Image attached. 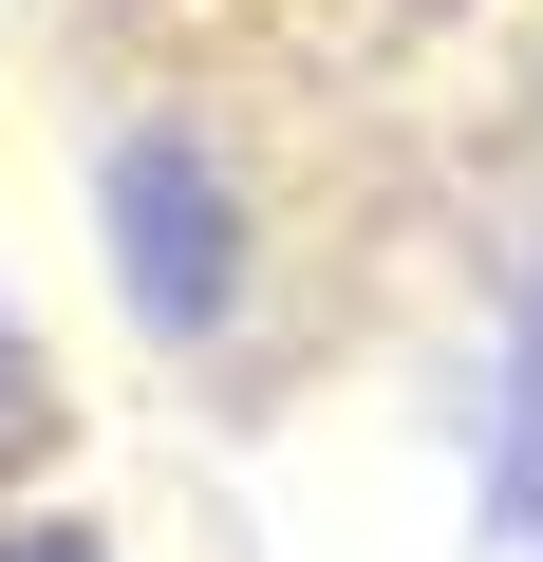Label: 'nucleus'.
Here are the masks:
<instances>
[{"mask_svg":"<svg viewBox=\"0 0 543 562\" xmlns=\"http://www.w3.org/2000/svg\"><path fill=\"white\" fill-rule=\"evenodd\" d=\"M0 562H113L94 525H0Z\"/></svg>","mask_w":543,"mask_h":562,"instance_id":"nucleus-3","label":"nucleus"},{"mask_svg":"<svg viewBox=\"0 0 543 562\" xmlns=\"http://www.w3.org/2000/svg\"><path fill=\"white\" fill-rule=\"evenodd\" d=\"M113 244H132V281H150V319H169V338L225 301V206H206L188 132H132V150H113Z\"/></svg>","mask_w":543,"mask_h":562,"instance_id":"nucleus-1","label":"nucleus"},{"mask_svg":"<svg viewBox=\"0 0 543 562\" xmlns=\"http://www.w3.org/2000/svg\"><path fill=\"white\" fill-rule=\"evenodd\" d=\"M0 450H38V357H20V319H0Z\"/></svg>","mask_w":543,"mask_h":562,"instance_id":"nucleus-2","label":"nucleus"}]
</instances>
